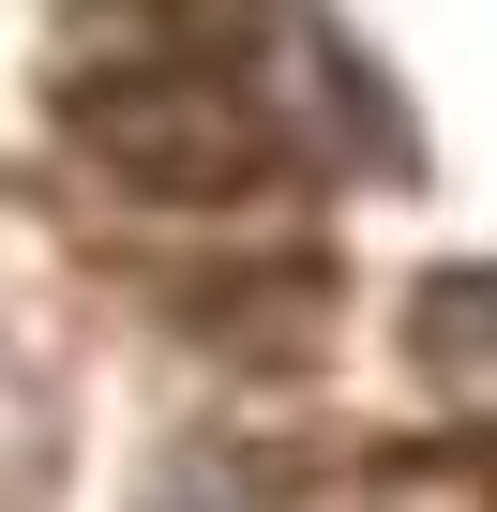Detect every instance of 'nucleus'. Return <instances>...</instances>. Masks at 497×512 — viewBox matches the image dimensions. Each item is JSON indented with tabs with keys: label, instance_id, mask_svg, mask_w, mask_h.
<instances>
[{
	"label": "nucleus",
	"instance_id": "obj_1",
	"mask_svg": "<svg viewBox=\"0 0 497 512\" xmlns=\"http://www.w3.org/2000/svg\"><path fill=\"white\" fill-rule=\"evenodd\" d=\"M196 31H166V0H91V46H76V121L91 151H121V181H257L287 151V46L272 31V0H181Z\"/></svg>",
	"mask_w": 497,
	"mask_h": 512
}]
</instances>
